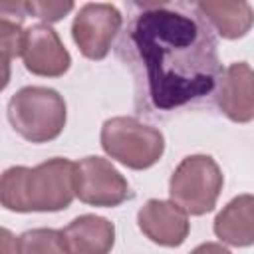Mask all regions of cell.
I'll list each match as a JSON object with an SVG mask.
<instances>
[{"mask_svg": "<svg viewBox=\"0 0 254 254\" xmlns=\"http://www.w3.org/2000/svg\"><path fill=\"white\" fill-rule=\"evenodd\" d=\"M69 254H109L115 242V226L103 216L81 214L64 228Z\"/></svg>", "mask_w": 254, "mask_h": 254, "instance_id": "8fae6325", "label": "cell"}, {"mask_svg": "<svg viewBox=\"0 0 254 254\" xmlns=\"http://www.w3.org/2000/svg\"><path fill=\"white\" fill-rule=\"evenodd\" d=\"M18 254H69L64 230L32 228L18 236Z\"/></svg>", "mask_w": 254, "mask_h": 254, "instance_id": "5bb4252c", "label": "cell"}, {"mask_svg": "<svg viewBox=\"0 0 254 254\" xmlns=\"http://www.w3.org/2000/svg\"><path fill=\"white\" fill-rule=\"evenodd\" d=\"M24 10L44 22H58L73 10V2H24Z\"/></svg>", "mask_w": 254, "mask_h": 254, "instance_id": "2e32d148", "label": "cell"}, {"mask_svg": "<svg viewBox=\"0 0 254 254\" xmlns=\"http://www.w3.org/2000/svg\"><path fill=\"white\" fill-rule=\"evenodd\" d=\"M75 196L91 206H117L131 196L125 177L103 157H85L75 163Z\"/></svg>", "mask_w": 254, "mask_h": 254, "instance_id": "8992f818", "label": "cell"}, {"mask_svg": "<svg viewBox=\"0 0 254 254\" xmlns=\"http://www.w3.org/2000/svg\"><path fill=\"white\" fill-rule=\"evenodd\" d=\"M190 254H232L228 248H224L222 244H216V242H204L200 246H196Z\"/></svg>", "mask_w": 254, "mask_h": 254, "instance_id": "ac0fdd59", "label": "cell"}, {"mask_svg": "<svg viewBox=\"0 0 254 254\" xmlns=\"http://www.w3.org/2000/svg\"><path fill=\"white\" fill-rule=\"evenodd\" d=\"M216 105L234 123L254 119V69L246 62H234L222 71Z\"/></svg>", "mask_w": 254, "mask_h": 254, "instance_id": "30bf717a", "label": "cell"}, {"mask_svg": "<svg viewBox=\"0 0 254 254\" xmlns=\"http://www.w3.org/2000/svg\"><path fill=\"white\" fill-rule=\"evenodd\" d=\"M75 196V163L54 157L36 167H10L0 181L2 206L14 212H58Z\"/></svg>", "mask_w": 254, "mask_h": 254, "instance_id": "7a4b0ae2", "label": "cell"}, {"mask_svg": "<svg viewBox=\"0 0 254 254\" xmlns=\"http://www.w3.org/2000/svg\"><path fill=\"white\" fill-rule=\"evenodd\" d=\"M101 147L121 165L143 171L161 159L165 137L159 129L135 117H111L101 127Z\"/></svg>", "mask_w": 254, "mask_h": 254, "instance_id": "277c9868", "label": "cell"}, {"mask_svg": "<svg viewBox=\"0 0 254 254\" xmlns=\"http://www.w3.org/2000/svg\"><path fill=\"white\" fill-rule=\"evenodd\" d=\"M222 183V171L212 157L189 155L171 175L169 194L187 214L200 216L216 206Z\"/></svg>", "mask_w": 254, "mask_h": 254, "instance_id": "5b68a950", "label": "cell"}, {"mask_svg": "<svg viewBox=\"0 0 254 254\" xmlns=\"http://www.w3.org/2000/svg\"><path fill=\"white\" fill-rule=\"evenodd\" d=\"M196 10L206 22H210L218 36L226 40H238L246 36L254 24V8L248 2L204 0L196 4Z\"/></svg>", "mask_w": 254, "mask_h": 254, "instance_id": "4fadbf2b", "label": "cell"}, {"mask_svg": "<svg viewBox=\"0 0 254 254\" xmlns=\"http://www.w3.org/2000/svg\"><path fill=\"white\" fill-rule=\"evenodd\" d=\"M22 60L30 73L42 77H60L71 64L69 52L64 48L58 32L48 24H36L26 30Z\"/></svg>", "mask_w": 254, "mask_h": 254, "instance_id": "ba28073f", "label": "cell"}, {"mask_svg": "<svg viewBox=\"0 0 254 254\" xmlns=\"http://www.w3.org/2000/svg\"><path fill=\"white\" fill-rule=\"evenodd\" d=\"M137 224L141 232L159 246H181L190 230L187 212L173 200H147L137 212Z\"/></svg>", "mask_w": 254, "mask_h": 254, "instance_id": "9c48e42d", "label": "cell"}, {"mask_svg": "<svg viewBox=\"0 0 254 254\" xmlns=\"http://www.w3.org/2000/svg\"><path fill=\"white\" fill-rule=\"evenodd\" d=\"M65 101L50 87L28 85L8 101V121L14 131L30 143H48L65 127Z\"/></svg>", "mask_w": 254, "mask_h": 254, "instance_id": "3957f363", "label": "cell"}, {"mask_svg": "<svg viewBox=\"0 0 254 254\" xmlns=\"http://www.w3.org/2000/svg\"><path fill=\"white\" fill-rule=\"evenodd\" d=\"M131 62L139 64L145 95L159 111L183 107L208 95L220 75L216 40L202 16L173 6H149L139 12L123 40Z\"/></svg>", "mask_w": 254, "mask_h": 254, "instance_id": "6da1fadb", "label": "cell"}, {"mask_svg": "<svg viewBox=\"0 0 254 254\" xmlns=\"http://www.w3.org/2000/svg\"><path fill=\"white\" fill-rule=\"evenodd\" d=\"M121 24L123 16L115 6L103 2L85 4L73 18L71 36L85 58L103 60L109 54L111 44L121 30Z\"/></svg>", "mask_w": 254, "mask_h": 254, "instance_id": "52a82bcc", "label": "cell"}, {"mask_svg": "<svg viewBox=\"0 0 254 254\" xmlns=\"http://www.w3.org/2000/svg\"><path fill=\"white\" fill-rule=\"evenodd\" d=\"M2 254H18V238L8 228H2Z\"/></svg>", "mask_w": 254, "mask_h": 254, "instance_id": "e0dca14e", "label": "cell"}, {"mask_svg": "<svg viewBox=\"0 0 254 254\" xmlns=\"http://www.w3.org/2000/svg\"><path fill=\"white\" fill-rule=\"evenodd\" d=\"M0 38H2V64L6 69V75H4V85H6L10 60L22 56V52H24L26 30L20 28V22H14L10 18H2L0 20Z\"/></svg>", "mask_w": 254, "mask_h": 254, "instance_id": "9a60e30c", "label": "cell"}, {"mask_svg": "<svg viewBox=\"0 0 254 254\" xmlns=\"http://www.w3.org/2000/svg\"><path fill=\"white\" fill-rule=\"evenodd\" d=\"M214 234L230 246L254 244V194L232 198L214 218Z\"/></svg>", "mask_w": 254, "mask_h": 254, "instance_id": "7c38bea8", "label": "cell"}]
</instances>
